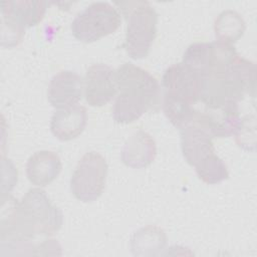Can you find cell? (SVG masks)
<instances>
[{
    "label": "cell",
    "mask_w": 257,
    "mask_h": 257,
    "mask_svg": "<svg viewBox=\"0 0 257 257\" xmlns=\"http://www.w3.org/2000/svg\"><path fill=\"white\" fill-rule=\"evenodd\" d=\"M117 96L112 116L117 123H131L149 110L157 111L162 101L158 80L147 70L125 62L115 70Z\"/></svg>",
    "instance_id": "6da1fadb"
},
{
    "label": "cell",
    "mask_w": 257,
    "mask_h": 257,
    "mask_svg": "<svg viewBox=\"0 0 257 257\" xmlns=\"http://www.w3.org/2000/svg\"><path fill=\"white\" fill-rule=\"evenodd\" d=\"M256 65L239 54L227 70L204 78L201 101L206 105L239 103L245 94L255 96Z\"/></svg>",
    "instance_id": "7a4b0ae2"
},
{
    "label": "cell",
    "mask_w": 257,
    "mask_h": 257,
    "mask_svg": "<svg viewBox=\"0 0 257 257\" xmlns=\"http://www.w3.org/2000/svg\"><path fill=\"white\" fill-rule=\"evenodd\" d=\"M126 21L123 47L133 59L146 58L157 34L158 13L147 1L114 3Z\"/></svg>",
    "instance_id": "3957f363"
},
{
    "label": "cell",
    "mask_w": 257,
    "mask_h": 257,
    "mask_svg": "<svg viewBox=\"0 0 257 257\" xmlns=\"http://www.w3.org/2000/svg\"><path fill=\"white\" fill-rule=\"evenodd\" d=\"M63 215L54 206L45 191L31 188L20 201L19 239H31L36 235L51 236L62 226Z\"/></svg>",
    "instance_id": "277c9868"
},
{
    "label": "cell",
    "mask_w": 257,
    "mask_h": 257,
    "mask_svg": "<svg viewBox=\"0 0 257 257\" xmlns=\"http://www.w3.org/2000/svg\"><path fill=\"white\" fill-rule=\"evenodd\" d=\"M120 23L116 8L107 2H94L75 16L70 28L77 40L91 43L115 32Z\"/></svg>",
    "instance_id": "5b68a950"
},
{
    "label": "cell",
    "mask_w": 257,
    "mask_h": 257,
    "mask_svg": "<svg viewBox=\"0 0 257 257\" xmlns=\"http://www.w3.org/2000/svg\"><path fill=\"white\" fill-rule=\"evenodd\" d=\"M107 163L97 152L85 153L78 161L70 178V191L83 203L96 201L104 191Z\"/></svg>",
    "instance_id": "8992f818"
},
{
    "label": "cell",
    "mask_w": 257,
    "mask_h": 257,
    "mask_svg": "<svg viewBox=\"0 0 257 257\" xmlns=\"http://www.w3.org/2000/svg\"><path fill=\"white\" fill-rule=\"evenodd\" d=\"M238 53L234 45L213 41L189 45L183 54L185 64L200 73L203 78L228 69Z\"/></svg>",
    "instance_id": "52a82bcc"
},
{
    "label": "cell",
    "mask_w": 257,
    "mask_h": 257,
    "mask_svg": "<svg viewBox=\"0 0 257 257\" xmlns=\"http://www.w3.org/2000/svg\"><path fill=\"white\" fill-rule=\"evenodd\" d=\"M204 78L184 62L169 66L162 77V87L169 93L194 104L201 100Z\"/></svg>",
    "instance_id": "ba28073f"
},
{
    "label": "cell",
    "mask_w": 257,
    "mask_h": 257,
    "mask_svg": "<svg viewBox=\"0 0 257 257\" xmlns=\"http://www.w3.org/2000/svg\"><path fill=\"white\" fill-rule=\"evenodd\" d=\"M117 93L114 70L104 63L90 65L84 77V96L91 106H103Z\"/></svg>",
    "instance_id": "9c48e42d"
},
{
    "label": "cell",
    "mask_w": 257,
    "mask_h": 257,
    "mask_svg": "<svg viewBox=\"0 0 257 257\" xmlns=\"http://www.w3.org/2000/svg\"><path fill=\"white\" fill-rule=\"evenodd\" d=\"M241 118L237 103L205 105L204 110H197L196 115V120L208 131L212 138H228L235 135Z\"/></svg>",
    "instance_id": "30bf717a"
},
{
    "label": "cell",
    "mask_w": 257,
    "mask_h": 257,
    "mask_svg": "<svg viewBox=\"0 0 257 257\" xmlns=\"http://www.w3.org/2000/svg\"><path fill=\"white\" fill-rule=\"evenodd\" d=\"M84 80L71 70H62L56 73L49 82L47 99L49 103L58 108H64L76 104L82 97Z\"/></svg>",
    "instance_id": "8fae6325"
},
{
    "label": "cell",
    "mask_w": 257,
    "mask_h": 257,
    "mask_svg": "<svg viewBox=\"0 0 257 257\" xmlns=\"http://www.w3.org/2000/svg\"><path fill=\"white\" fill-rule=\"evenodd\" d=\"M180 136L183 157L193 167L207 156L215 153L213 138L196 118L180 130Z\"/></svg>",
    "instance_id": "7c38bea8"
},
{
    "label": "cell",
    "mask_w": 257,
    "mask_h": 257,
    "mask_svg": "<svg viewBox=\"0 0 257 257\" xmlns=\"http://www.w3.org/2000/svg\"><path fill=\"white\" fill-rule=\"evenodd\" d=\"M156 156V141L144 130L135 132L125 141L120 152L121 162L133 169H144L150 166Z\"/></svg>",
    "instance_id": "4fadbf2b"
},
{
    "label": "cell",
    "mask_w": 257,
    "mask_h": 257,
    "mask_svg": "<svg viewBox=\"0 0 257 257\" xmlns=\"http://www.w3.org/2000/svg\"><path fill=\"white\" fill-rule=\"evenodd\" d=\"M86 122V108L82 105L74 104L54 111L50 118V131L59 141L67 142L81 135Z\"/></svg>",
    "instance_id": "5bb4252c"
},
{
    "label": "cell",
    "mask_w": 257,
    "mask_h": 257,
    "mask_svg": "<svg viewBox=\"0 0 257 257\" xmlns=\"http://www.w3.org/2000/svg\"><path fill=\"white\" fill-rule=\"evenodd\" d=\"M61 169V160L56 153L38 151L28 159L26 175L31 184L38 187H45L58 177Z\"/></svg>",
    "instance_id": "9a60e30c"
},
{
    "label": "cell",
    "mask_w": 257,
    "mask_h": 257,
    "mask_svg": "<svg viewBox=\"0 0 257 257\" xmlns=\"http://www.w3.org/2000/svg\"><path fill=\"white\" fill-rule=\"evenodd\" d=\"M46 1L40 0H15L4 1L1 12L7 13L24 28H30L39 24L46 12Z\"/></svg>",
    "instance_id": "2e32d148"
},
{
    "label": "cell",
    "mask_w": 257,
    "mask_h": 257,
    "mask_svg": "<svg viewBox=\"0 0 257 257\" xmlns=\"http://www.w3.org/2000/svg\"><path fill=\"white\" fill-rule=\"evenodd\" d=\"M167 244L165 231L156 225H148L137 230L131 239V249L136 256L158 255Z\"/></svg>",
    "instance_id": "e0dca14e"
},
{
    "label": "cell",
    "mask_w": 257,
    "mask_h": 257,
    "mask_svg": "<svg viewBox=\"0 0 257 257\" xmlns=\"http://www.w3.org/2000/svg\"><path fill=\"white\" fill-rule=\"evenodd\" d=\"M246 22L240 13L234 10L222 11L214 21V32L217 41L234 45L244 34Z\"/></svg>",
    "instance_id": "ac0fdd59"
},
{
    "label": "cell",
    "mask_w": 257,
    "mask_h": 257,
    "mask_svg": "<svg viewBox=\"0 0 257 257\" xmlns=\"http://www.w3.org/2000/svg\"><path fill=\"white\" fill-rule=\"evenodd\" d=\"M162 107L166 117L179 131L196 118L197 110L192 103L169 93L164 92Z\"/></svg>",
    "instance_id": "d6986e66"
},
{
    "label": "cell",
    "mask_w": 257,
    "mask_h": 257,
    "mask_svg": "<svg viewBox=\"0 0 257 257\" xmlns=\"http://www.w3.org/2000/svg\"><path fill=\"white\" fill-rule=\"evenodd\" d=\"M201 181L208 185H215L228 179L229 172L226 164L215 153L207 156L195 166Z\"/></svg>",
    "instance_id": "ffe728a7"
},
{
    "label": "cell",
    "mask_w": 257,
    "mask_h": 257,
    "mask_svg": "<svg viewBox=\"0 0 257 257\" xmlns=\"http://www.w3.org/2000/svg\"><path fill=\"white\" fill-rule=\"evenodd\" d=\"M25 34V28L7 13L1 12V45L11 48L19 45Z\"/></svg>",
    "instance_id": "44dd1931"
}]
</instances>
